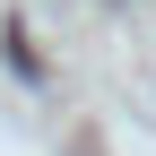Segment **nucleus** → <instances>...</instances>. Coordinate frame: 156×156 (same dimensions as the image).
I'll return each mask as SVG.
<instances>
[]
</instances>
